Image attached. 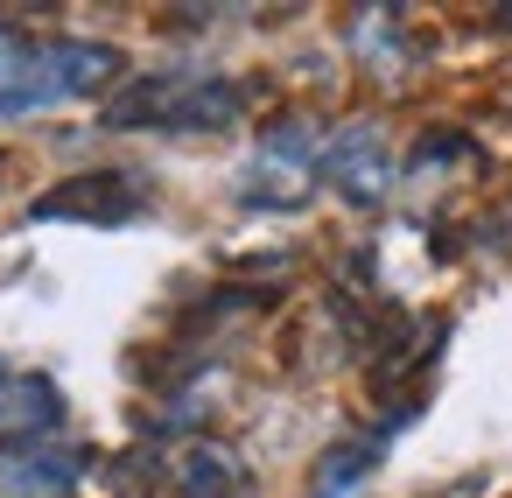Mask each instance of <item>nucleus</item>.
I'll use <instances>...</instances> for the list:
<instances>
[{
	"mask_svg": "<svg viewBox=\"0 0 512 498\" xmlns=\"http://www.w3.org/2000/svg\"><path fill=\"white\" fill-rule=\"evenodd\" d=\"M127 78V57L92 36H29L22 22H0V113H43L64 99H92Z\"/></svg>",
	"mask_w": 512,
	"mask_h": 498,
	"instance_id": "f257e3e1",
	"label": "nucleus"
},
{
	"mask_svg": "<svg viewBox=\"0 0 512 498\" xmlns=\"http://www.w3.org/2000/svg\"><path fill=\"white\" fill-rule=\"evenodd\" d=\"M64 428V393L36 372H8L0 365V442L8 449H29V442H50Z\"/></svg>",
	"mask_w": 512,
	"mask_h": 498,
	"instance_id": "423d86ee",
	"label": "nucleus"
},
{
	"mask_svg": "<svg viewBox=\"0 0 512 498\" xmlns=\"http://www.w3.org/2000/svg\"><path fill=\"white\" fill-rule=\"evenodd\" d=\"M316 176H323V134H316V120H274L253 141V155L239 162L232 197L246 211H302L316 197Z\"/></svg>",
	"mask_w": 512,
	"mask_h": 498,
	"instance_id": "7ed1b4c3",
	"label": "nucleus"
},
{
	"mask_svg": "<svg viewBox=\"0 0 512 498\" xmlns=\"http://www.w3.org/2000/svg\"><path fill=\"white\" fill-rule=\"evenodd\" d=\"M176 477H183V498H246V470H239V456L218 449V442H197Z\"/></svg>",
	"mask_w": 512,
	"mask_h": 498,
	"instance_id": "6e6552de",
	"label": "nucleus"
},
{
	"mask_svg": "<svg viewBox=\"0 0 512 498\" xmlns=\"http://www.w3.org/2000/svg\"><path fill=\"white\" fill-rule=\"evenodd\" d=\"M351 43H358V57H372V71H393V64L407 57L400 15H393V8H365V15L351 22Z\"/></svg>",
	"mask_w": 512,
	"mask_h": 498,
	"instance_id": "1a4fd4ad",
	"label": "nucleus"
},
{
	"mask_svg": "<svg viewBox=\"0 0 512 498\" xmlns=\"http://www.w3.org/2000/svg\"><path fill=\"white\" fill-rule=\"evenodd\" d=\"M141 211H148V190L134 183V169H99L29 204V218H85V225H127Z\"/></svg>",
	"mask_w": 512,
	"mask_h": 498,
	"instance_id": "39448f33",
	"label": "nucleus"
},
{
	"mask_svg": "<svg viewBox=\"0 0 512 498\" xmlns=\"http://www.w3.org/2000/svg\"><path fill=\"white\" fill-rule=\"evenodd\" d=\"M0 169H8V155H0Z\"/></svg>",
	"mask_w": 512,
	"mask_h": 498,
	"instance_id": "9d476101",
	"label": "nucleus"
},
{
	"mask_svg": "<svg viewBox=\"0 0 512 498\" xmlns=\"http://www.w3.org/2000/svg\"><path fill=\"white\" fill-rule=\"evenodd\" d=\"M246 113V85L218 71H148L106 99V127H169V134H218Z\"/></svg>",
	"mask_w": 512,
	"mask_h": 498,
	"instance_id": "f03ea898",
	"label": "nucleus"
},
{
	"mask_svg": "<svg viewBox=\"0 0 512 498\" xmlns=\"http://www.w3.org/2000/svg\"><path fill=\"white\" fill-rule=\"evenodd\" d=\"M0 477H8L15 498H71L78 477H85V456H78V449L29 442V449H8V456H0Z\"/></svg>",
	"mask_w": 512,
	"mask_h": 498,
	"instance_id": "0eeeda50",
	"label": "nucleus"
},
{
	"mask_svg": "<svg viewBox=\"0 0 512 498\" xmlns=\"http://www.w3.org/2000/svg\"><path fill=\"white\" fill-rule=\"evenodd\" d=\"M323 176H330V190L344 197V204H358V211H372V204H386V190H393V148H386V127L379 120H344L337 134H323Z\"/></svg>",
	"mask_w": 512,
	"mask_h": 498,
	"instance_id": "20e7f679",
	"label": "nucleus"
}]
</instances>
